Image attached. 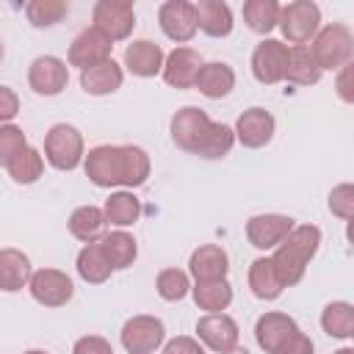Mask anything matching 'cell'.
Here are the masks:
<instances>
[{"mask_svg":"<svg viewBox=\"0 0 354 354\" xmlns=\"http://www.w3.org/2000/svg\"><path fill=\"white\" fill-rule=\"evenodd\" d=\"M91 28L100 30L111 44L122 41L136 28V8L130 0H100L91 11Z\"/></svg>","mask_w":354,"mask_h":354,"instance_id":"8","label":"cell"},{"mask_svg":"<svg viewBox=\"0 0 354 354\" xmlns=\"http://www.w3.org/2000/svg\"><path fill=\"white\" fill-rule=\"evenodd\" d=\"M202 64H205V61H202L199 50H194V47H188V44H180V47H174V50L166 55L160 75H163V80H166L171 88H194Z\"/></svg>","mask_w":354,"mask_h":354,"instance_id":"16","label":"cell"},{"mask_svg":"<svg viewBox=\"0 0 354 354\" xmlns=\"http://www.w3.org/2000/svg\"><path fill=\"white\" fill-rule=\"evenodd\" d=\"M3 53H6V50H3V41H0V61H3Z\"/></svg>","mask_w":354,"mask_h":354,"instance_id":"48","label":"cell"},{"mask_svg":"<svg viewBox=\"0 0 354 354\" xmlns=\"http://www.w3.org/2000/svg\"><path fill=\"white\" fill-rule=\"evenodd\" d=\"M25 354H47V351H41V348H28Z\"/></svg>","mask_w":354,"mask_h":354,"instance_id":"47","label":"cell"},{"mask_svg":"<svg viewBox=\"0 0 354 354\" xmlns=\"http://www.w3.org/2000/svg\"><path fill=\"white\" fill-rule=\"evenodd\" d=\"M194 88H199V94L207 100H221L235 88V69L224 61H207L202 64Z\"/></svg>","mask_w":354,"mask_h":354,"instance_id":"24","label":"cell"},{"mask_svg":"<svg viewBox=\"0 0 354 354\" xmlns=\"http://www.w3.org/2000/svg\"><path fill=\"white\" fill-rule=\"evenodd\" d=\"M227 271H230V254L218 243H202L188 257V277H194L196 282L227 279Z\"/></svg>","mask_w":354,"mask_h":354,"instance_id":"19","label":"cell"},{"mask_svg":"<svg viewBox=\"0 0 354 354\" xmlns=\"http://www.w3.org/2000/svg\"><path fill=\"white\" fill-rule=\"evenodd\" d=\"M25 147H28V138H25L22 127L0 124V166H8Z\"/></svg>","mask_w":354,"mask_h":354,"instance_id":"38","label":"cell"},{"mask_svg":"<svg viewBox=\"0 0 354 354\" xmlns=\"http://www.w3.org/2000/svg\"><path fill=\"white\" fill-rule=\"evenodd\" d=\"M288 44L279 39H263L252 53V75L263 86H277L285 80Z\"/></svg>","mask_w":354,"mask_h":354,"instance_id":"12","label":"cell"},{"mask_svg":"<svg viewBox=\"0 0 354 354\" xmlns=\"http://www.w3.org/2000/svg\"><path fill=\"white\" fill-rule=\"evenodd\" d=\"M243 22L252 33L268 36L279 22V3L277 0H246L243 3Z\"/></svg>","mask_w":354,"mask_h":354,"instance_id":"33","label":"cell"},{"mask_svg":"<svg viewBox=\"0 0 354 354\" xmlns=\"http://www.w3.org/2000/svg\"><path fill=\"white\" fill-rule=\"evenodd\" d=\"M194 14H196V30H202L210 39H224L232 33V8L224 0H199L194 3Z\"/></svg>","mask_w":354,"mask_h":354,"instance_id":"21","label":"cell"},{"mask_svg":"<svg viewBox=\"0 0 354 354\" xmlns=\"http://www.w3.org/2000/svg\"><path fill=\"white\" fill-rule=\"evenodd\" d=\"M155 290L163 301H180L191 293V277L183 268H163L155 279Z\"/></svg>","mask_w":354,"mask_h":354,"instance_id":"36","label":"cell"},{"mask_svg":"<svg viewBox=\"0 0 354 354\" xmlns=\"http://www.w3.org/2000/svg\"><path fill=\"white\" fill-rule=\"evenodd\" d=\"M102 213H105V221L108 224H113L116 230H124V227H133L141 218V202L127 188L111 191V196L102 205Z\"/></svg>","mask_w":354,"mask_h":354,"instance_id":"27","label":"cell"},{"mask_svg":"<svg viewBox=\"0 0 354 354\" xmlns=\"http://www.w3.org/2000/svg\"><path fill=\"white\" fill-rule=\"evenodd\" d=\"M163 354H205V346L196 337L177 335V337H171V340L163 343Z\"/></svg>","mask_w":354,"mask_h":354,"instance_id":"42","label":"cell"},{"mask_svg":"<svg viewBox=\"0 0 354 354\" xmlns=\"http://www.w3.org/2000/svg\"><path fill=\"white\" fill-rule=\"evenodd\" d=\"M238 337H241V329H238L235 318L227 315V313H205L196 321V340L205 348L216 351V354H224V351L235 348Z\"/></svg>","mask_w":354,"mask_h":354,"instance_id":"13","label":"cell"},{"mask_svg":"<svg viewBox=\"0 0 354 354\" xmlns=\"http://www.w3.org/2000/svg\"><path fill=\"white\" fill-rule=\"evenodd\" d=\"M111 50H113V44H111L100 30L86 28V30H80V33L72 39L66 64H69V66H77V69L83 72V69H88V66H97V64L108 61V58H111Z\"/></svg>","mask_w":354,"mask_h":354,"instance_id":"18","label":"cell"},{"mask_svg":"<svg viewBox=\"0 0 354 354\" xmlns=\"http://www.w3.org/2000/svg\"><path fill=\"white\" fill-rule=\"evenodd\" d=\"M6 169H8V177L17 185H33V183H39V177L44 171V155L36 147L28 144Z\"/></svg>","mask_w":354,"mask_h":354,"instance_id":"34","label":"cell"},{"mask_svg":"<svg viewBox=\"0 0 354 354\" xmlns=\"http://www.w3.org/2000/svg\"><path fill=\"white\" fill-rule=\"evenodd\" d=\"M163 61H166V55H163L160 44H155L149 39H136V41H130L124 47V66L136 77L160 75L163 72Z\"/></svg>","mask_w":354,"mask_h":354,"instance_id":"20","label":"cell"},{"mask_svg":"<svg viewBox=\"0 0 354 354\" xmlns=\"http://www.w3.org/2000/svg\"><path fill=\"white\" fill-rule=\"evenodd\" d=\"M210 124H213V119L202 108L185 105L171 116L169 133H171V141H174L177 149H183L188 155H199V149H202V144L210 133Z\"/></svg>","mask_w":354,"mask_h":354,"instance_id":"6","label":"cell"},{"mask_svg":"<svg viewBox=\"0 0 354 354\" xmlns=\"http://www.w3.org/2000/svg\"><path fill=\"white\" fill-rule=\"evenodd\" d=\"M191 296L205 313H224L232 304V285L227 279H210L191 285Z\"/></svg>","mask_w":354,"mask_h":354,"instance_id":"31","label":"cell"},{"mask_svg":"<svg viewBox=\"0 0 354 354\" xmlns=\"http://www.w3.org/2000/svg\"><path fill=\"white\" fill-rule=\"evenodd\" d=\"M28 290L41 307H64L75 296V282L61 268H39L30 274Z\"/></svg>","mask_w":354,"mask_h":354,"instance_id":"9","label":"cell"},{"mask_svg":"<svg viewBox=\"0 0 354 354\" xmlns=\"http://www.w3.org/2000/svg\"><path fill=\"white\" fill-rule=\"evenodd\" d=\"M277 354H315V343H313L304 332H296Z\"/></svg>","mask_w":354,"mask_h":354,"instance_id":"43","label":"cell"},{"mask_svg":"<svg viewBox=\"0 0 354 354\" xmlns=\"http://www.w3.org/2000/svg\"><path fill=\"white\" fill-rule=\"evenodd\" d=\"M335 354H354V348H351V346H343V348H337Z\"/></svg>","mask_w":354,"mask_h":354,"instance_id":"46","label":"cell"},{"mask_svg":"<svg viewBox=\"0 0 354 354\" xmlns=\"http://www.w3.org/2000/svg\"><path fill=\"white\" fill-rule=\"evenodd\" d=\"M97 243L102 246V252H105V257H108V263H111L113 271L130 268V266L136 263V257H138V243H136V238H133L127 230L105 232Z\"/></svg>","mask_w":354,"mask_h":354,"instance_id":"28","label":"cell"},{"mask_svg":"<svg viewBox=\"0 0 354 354\" xmlns=\"http://www.w3.org/2000/svg\"><path fill=\"white\" fill-rule=\"evenodd\" d=\"M335 88H337V94H340L343 102H354V91H351V64L343 66V69H337V83H335Z\"/></svg>","mask_w":354,"mask_h":354,"instance_id":"44","label":"cell"},{"mask_svg":"<svg viewBox=\"0 0 354 354\" xmlns=\"http://www.w3.org/2000/svg\"><path fill=\"white\" fill-rule=\"evenodd\" d=\"M277 28L282 30L285 41L290 47L310 44L313 36L321 28V8L313 0H293L288 6H279V22Z\"/></svg>","mask_w":354,"mask_h":354,"instance_id":"5","label":"cell"},{"mask_svg":"<svg viewBox=\"0 0 354 354\" xmlns=\"http://www.w3.org/2000/svg\"><path fill=\"white\" fill-rule=\"evenodd\" d=\"M122 83H124V69L113 58L80 72V88L91 97H108V94L119 91Z\"/></svg>","mask_w":354,"mask_h":354,"instance_id":"22","label":"cell"},{"mask_svg":"<svg viewBox=\"0 0 354 354\" xmlns=\"http://www.w3.org/2000/svg\"><path fill=\"white\" fill-rule=\"evenodd\" d=\"M232 144H235L232 127L224 124V122H213V124H210V133H207V138H205V144H202V149H199V158H205V160H218V158L230 155Z\"/></svg>","mask_w":354,"mask_h":354,"instance_id":"37","label":"cell"},{"mask_svg":"<svg viewBox=\"0 0 354 354\" xmlns=\"http://www.w3.org/2000/svg\"><path fill=\"white\" fill-rule=\"evenodd\" d=\"M158 25L163 30L166 39L185 44L196 36V14H194V3L188 0H166L158 8Z\"/></svg>","mask_w":354,"mask_h":354,"instance_id":"14","label":"cell"},{"mask_svg":"<svg viewBox=\"0 0 354 354\" xmlns=\"http://www.w3.org/2000/svg\"><path fill=\"white\" fill-rule=\"evenodd\" d=\"M19 113V94L11 86H0V124H11Z\"/></svg>","mask_w":354,"mask_h":354,"instance_id":"41","label":"cell"},{"mask_svg":"<svg viewBox=\"0 0 354 354\" xmlns=\"http://www.w3.org/2000/svg\"><path fill=\"white\" fill-rule=\"evenodd\" d=\"M321 66L313 58L310 44L288 47V66H285V80L293 86H315L321 80Z\"/></svg>","mask_w":354,"mask_h":354,"instance_id":"26","label":"cell"},{"mask_svg":"<svg viewBox=\"0 0 354 354\" xmlns=\"http://www.w3.org/2000/svg\"><path fill=\"white\" fill-rule=\"evenodd\" d=\"M72 354H113V346L102 335H83L75 340Z\"/></svg>","mask_w":354,"mask_h":354,"instance_id":"40","label":"cell"},{"mask_svg":"<svg viewBox=\"0 0 354 354\" xmlns=\"http://www.w3.org/2000/svg\"><path fill=\"white\" fill-rule=\"evenodd\" d=\"M246 279H249V290H252L260 301H274V299H279L282 290H285V285L279 282V277H277V271H274L271 257H257V260H252Z\"/></svg>","mask_w":354,"mask_h":354,"instance_id":"29","label":"cell"},{"mask_svg":"<svg viewBox=\"0 0 354 354\" xmlns=\"http://www.w3.org/2000/svg\"><path fill=\"white\" fill-rule=\"evenodd\" d=\"M318 246H321V230L315 224H296L288 232V238L274 249L271 263L285 288L299 285L304 279L310 260L318 254Z\"/></svg>","mask_w":354,"mask_h":354,"instance_id":"2","label":"cell"},{"mask_svg":"<svg viewBox=\"0 0 354 354\" xmlns=\"http://www.w3.org/2000/svg\"><path fill=\"white\" fill-rule=\"evenodd\" d=\"M321 329L335 340L354 337V307L348 301H329L321 310Z\"/></svg>","mask_w":354,"mask_h":354,"instance_id":"32","label":"cell"},{"mask_svg":"<svg viewBox=\"0 0 354 354\" xmlns=\"http://www.w3.org/2000/svg\"><path fill=\"white\" fill-rule=\"evenodd\" d=\"M293 218L290 216H282V213H257L246 221V241L260 249V252H268V249H277L288 232L293 230Z\"/></svg>","mask_w":354,"mask_h":354,"instance_id":"15","label":"cell"},{"mask_svg":"<svg viewBox=\"0 0 354 354\" xmlns=\"http://www.w3.org/2000/svg\"><path fill=\"white\" fill-rule=\"evenodd\" d=\"M313 58L315 64L324 69H343L351 64V55H354V36H351V28L343 25V22H329L324 28H318V33L313 36Z\"/></svg>","mask_w":354,"mask_h":354,"instance_id":"3","label":"cell"},{"mask_svg":"<svg viewBox=\"0 0 354 354\" xmlns=\"http://www.w3.org/2000/svg\"><path fill=\"white\" fill-rule=\"evenodd\" d=\"M83 171L97 188H116L124 185L127 191L138 188L147 183L152 171V160L144 147L138 144H100L86 152L83 158Z\"/></svg>","mask_w":354,"mask_h":354,"instance_id":"1","label":"cell"},{"mask_svg":"<svg viewBox=\"0 0 354 354\" xmlns=\"http://www.w3.org/2000/svg\"><path fill=\"white\" fill-rule=\"evenodd\" d=\"M30 274H33V266L22 249H14V246L0 249V290L17 293L28 288Z\"/></svg>","mask_w":354,"mask_h":354,"instance_id":"23","label":"cell"},{"mask_svg":"<svg viewBox=\"0 0 354 354\" xmlns=\"http://www.w3.org/2000/svg\"><path fill=\"white\" fill-rule=\"evenodd\" d=\"M296 332H301L299 324L288 313H277V310L263 313L254 324V340L266 354H277Z\"/></svg>","mask_w":354,"mask_h":354,"instance_id":"17","label":"cell"},{"mask_svg":"<svg viewBox=\"0 0 354 354\" xmlns=\"http://www.w3.org/2000/svg\"><path fill=\"white\" fill-rule=\"evenodd\" d=\"M69 14V3L64 0H30L25 3V17L33 28H53Z\"/></svg>","mask_w":354,"mask_h":354,"instance_id":"35","label":"cell"},{"mask_svg":"<svg viewBox=\"0 0 354 354\" xmlns=\"http://www.w3.org/2000/svg\"><path fill=\"white\" fill-rule=\"evenodd\" d=\"M224 354H249L246 348H241V346H235V348H230V351H224Z\"/></svg>","mask_w":354,"mask_h":354,"instance_id":"45","label":"cell"},{"mask_svg":"<svg viewBox=\"0 0 354 354\" xmlns=\"http://www.w3.org/2000/svg\"><path fill=\"white\" fill-rule=\"evenodd\" d=\"M75 268H77V277L88 285H102L111 279L113 268L102 252L100 243H83V249L77 252V260H75Z\"/></svg>","mask_w":354,"mask_h":354,"instance_id":"30","label":"cell"},{"mask_svg":"<svg viewBox=\"0 0 354 354\" xmlns=\"http://www.w3.org/2000/svg\"><path fill=\"white\" fill-rule=\"evenodd\" d=\"M329 210L340 221H351V216H354V185L351 183H340V185L332 188V194H329Z\"/></svg>","mask_w":354,"mask_h":354,"instance_id":"39","label":"cell"},{"mask_svg":"<svg viewBox=\"0 0 354 354\" xmlns=\"http://www.w3.org/2000/svg\"><path fill=\"white\" fill-rule=\"evenodd\" d=\"M86 158L83 133L75 124L58 122L44 136V160L58 171H75Z\"/></svg>","mask_w":354,"mask_h":354,"instance_id":"4","label":"cell"},{"mask_svg":"<svg viewBox=\"0 0 354 354\" xmlns=\"http://www.w3.org/2000/svg\"><path fill=\"white\" fill-rule=\"evenodd\" d=\"M66 224H69L72 238H77L80 243H97L105 235V230H108L105 213L97 205H80V207H75Z\"/></svg>","mask_w":354,"mask_h":354,"instance_id":"25","label":"cell"},{"mask_svg":"<svg viewBox=\"0 0 354 354\" xmlns=\"http://www.w3.org/2000/svg\"><path fill=\"white\" fill-rule=\"evenodd\" d=\"M232 133H235V141L243 144L246 149H263L266 144H271V138L277 133V119L271 111L252 105L238 116Z\"/></svg>","mask_w":354,"mask_h":354,"instance_id":"11","label":"cell"},{"mask_svg":"<svg viewBox=\"0 0 354 354\" xmlns=\"http://www.w3.org/2000/svg\"><path fill=\"white\" fill-rule=\"evenodd\" d=\"M69 83V66L58 55H39L28 66V86L39 97H58Z\"/></svg>","mask_w":354,"mask_h":354,"instance_id":"10","label":"cell"},{"mask_svg":"<svg viewBox=\"0 0 354 354\" xmlns=\"http://www.w3.org/2000/svg\"><path fill=\"white\" fill-rule=\"evenodd\" d=\"M119 340L127 354H155L166 343V326L158 315L141 313V315H133L124 321Z\"/></svg>","mask_w":354,"mask_h":354,"instance_id":"7","label":"cell"}]
</instances>
